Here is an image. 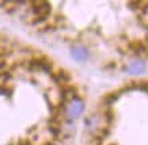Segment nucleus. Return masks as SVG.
<instances>
[{"instance_id":"nucleus-2","label":"nucleus","mask_w":148,"mask_h":145,"mask_svg":"<svg viewBox=\"0 0 148 145\" xmlns=\"http://www.w3.org/2000/svg\"><path fill=\"white\" fill-rule=\"evenodd\" d=\"M29 69L30 71H44V72H52V63L46 57H40V59H32L29 61Z\"/></svg>"},{"instance_id":"nucleus-3","label":"nucleus","mask_w":148,"mask_h":145,"mask_svg":"<svg viewBox=\"0 0 148 145\" xmlns=\"http://www.w3.org/2000/svg\"><path fill=\"white\" fill-rule=\"evenodd\" d=\"M50 10L49 1H34L32 4V11L36 16H49Z\"/></svg>"},{"instance_id":"nucleus-8","label":"nucleus","mask_w":148,"mask_h":145,"mask_svg":"<svg viewBox=\"0 0 148 145\" xmlns=\"http://www.w3.org/2000/svg\"><path fill=\"white\" fill-rule=\"evenodd\" d=\"M120 95H121V92H110V94H108V95L105 96V103L106 104H113L114 102H117L118 100V98H120Z\"/></svg>"},{"instance_id":"nucleus-11","label":"nucleus","mask_w":148,"mask_h":145,"mask_svg":"<svg viewBox=\"0 0 148 145\" xmlns=\"http://www.w3.org/2000/svg\"><path fill=\"white\" fill-rule=\"evenodd\" d=\"M103 117H105V119H106L108 123H112L113 121H114V113H113V110L108 109L105 113H103Z\"/></svg>"},{"instance_id":"nucleus-9","label":"nucleus","mask_w":148,"mask_h":145,"mask_svg":"<svg viewBox=\"0 0 148 145\" xmlns=\"http://www.w3.org/2000/svg\"><path fill=\"white\" fill-rule=\"evenodd\" d=\"M132 84H133V88H135V90L148 92V82L147 80H141V82H139V83H132Z\"/></svg>"},{"instance_id":"nucleus-5","label":"nucleus","mask_w":148,"mask_h":145,"mask_svg":"<svg viewBox=\"0 0 148 145\" xmlns=\"http://www.w3.org/2000/svg\"><path fill=\"white\" fill-rule=\"evenodd\" d=\"M145 69H147V64L144 63L143 60H135L128 65L126 72L130 73V75H141V73L145 72Z\"/></svg>"},{"instance_id":"nucleus-12","label":"nucleus","mask_w":148,"mask_h":145,"mask_svg":"<svg viewBox=\"0 0 148 145\" xmlns=\"http://www.w3.org/2000/svg\"><path fill=\"white\" fill-rule=\"evenodd\" d=\"M116 67H117V64L116 63H114V61H112V63H109L108 64V65H106V68H116Z\"/></svg>"},{"instance_id":"nucleus-1","label":"nucleus","mask_w":148,"mask_h":145,"mask_svg":"<svg viewBox=\"0 0 148 145\" xmlns=\"http://www.w3.org/2000/svg\"><path fill=\"white\" fill-rule=\"evenodd\" d=\"M84 109H86V104L83 102V99L76 96L73 99L68 100L67 106L64 107V113H65L68 119H77L82 114L84 113Z\"/></svg>"},{"instance_id":"nucleus-13","label":"nucleus","mask_w":148,"mask_h":145,"mask_svg":"<svg viewBox=\"0 0 148 145\" xmlns=\"http://www.w3.org/2000/svg\"><path fill=\"white\" fill-rule=\"evenodd\" d=\"M5 68V61H0V71Z\"/></svg>"},{"instance_id":"nucleus-4","label":"nucleus","mask_w":148,"mask_h":145,"mask_svg":"<svg viewBox=\"0 0 148 145\" xmlns=\"http://www.w3.org/2000/svg\"><path fill=\"white\" fill-rule=\"evenodd\" d=\"M69 53H71L72 59L77 61V63H86L90 57V53L84 46H72L69 49Z\"/></svg>"},{"instance_id":"nucleus-7","label":"nucleus","mask_w":148,"mask_h":145,"mask_svg":"<svg viewBox=\"0 0 148 145\" xmlns=\"http://www.w3.org/2000/svg\"><path fill=\"white\" fill-rule=\"evenodd\" d=\"M86 127L88 129V130H94L95 127H97V123H98V115L97 114H92V115H90L88 118H86Z\"/></svg>"},{"instance_id":"nucleus-10","label":"nucleus","mask_w":148,"mask_h":145,"mask_svg":"<svg viewBox=\"0 0 148 145\" xmlns=\"http://www.w3.org/2000/svg\"><path fill=\"white\" fill-rule=\"evenodd\" d=\"M98 136L102 138V140H105L106 137L110 136V127L109 126H105V127H101L98 131Z\"/></svg>"},{"instance_id":"nucleus-14","label":"nucleus","mask_w":148,"mask_h":145,"mask_svg":"<svg viewBox=\"0 0 148 145\" xmlns=\"http://www.w3.org/2000/svg\"><path fill=\"white\" fill-rule=\"evenodd\" d=\"M110 145H116V144H110Z\"/></svg>"},{"instance_id":"nucleus-6","label":"nucleus","mask_w":148,"mask_h":145,"mask_svg":"<svg viewBox=\"0 0 148 145\" xmlns=\"http://www.w3.org/2000/svg\"><path fill=\"white\" fill-rule=\"evenodd\" d=\"M52 79L57 84H67L71 82V75L65 69H58L56 73H52Z\"/></svg>"}]
</instances>
